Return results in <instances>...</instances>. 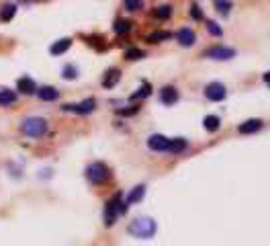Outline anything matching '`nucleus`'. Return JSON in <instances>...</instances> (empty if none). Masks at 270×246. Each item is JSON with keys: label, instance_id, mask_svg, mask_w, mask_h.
I'll use <instances>...</instances> for the list:
<instances>
[{"label": "nucleus", "instance_id": "14", "mask_svg": "<svg viewBox=\"0 0 270 246\" xmlns=\"http://www.w3.org/2000/svg\"><path fill=\"white\" fill-rule=\"evenodd\" d=\"M70 48H72V39L70 37H64V39H57L51 48H49V54L51 55H62V54H66Z\"/></svg>", "mask_w": 270, "mask_h": 246}, {"label": "nucleus", "instance_id": "8", "mask_svg": "<svg viewBox=\"0 0 270 246\" xmlns=\"http://www.w3.org/2000/svg\"><path fill=\"white\" fill-rule=\"evenodd\" d=\"M168 146H170V139L162 134H154L147 137V148L154 152H168Z\"/></svg>", "mask_w": 270, "mask_h": 246}, {"label": "nucleus", "instance_id": "3", "mask_svg": "<svg viewBox=\"0 0 270 246\" xmlns=\"http://www.w3.org/2000/svg\"><path fill=\"white\" fill-rule=\"evenodd\" d=\"M156 221L151 219V218H137V219H133L131 224H129V228H127V232L131 234V236H135V238H151L156 234Z\"/></svg>", "mask_w": 270, "mask_h": 246}, {"label": "nucleus", "instance_id": "19", "mask_svg": "<svg viewBox=\"0 0 270 246\" xmlns=\"http://www.w3.org/2000/svg\"><path fill=\"white\" fill-rule=\"evenodd\" d=\"M203 125H205L207 132H217L219 125H221V119H219L217 115H207L205 119H203Z\"/></svg>", "mask_w": 270, "mask_h": 246}, {"label": "nucleus", "instance_id": "4", "mask_svg": "<svg viewBox=\"0 0 270 246\" xmlns=\"http://www.w3.org/2000/svg\"><path fill=\"white\" fill-rule=\"evenodd\" d=\"M84 177L90 185H102V183H107L111 179V168L104 162H92L86 166Z\"/></svg>", "mask_w": 270, "mask_h": 246}, {"label": "nucleus", "instance_id": "17", "mask_svg": "<svg viewBox=\"0 0 270 246\" xmlns=\"http://www.w3.org/2000/svg\"><path fill=\"white\" fill-rule=\"evenodd\" d=\"M258 130H262V121L260 119H248V121H244L238 127L240 134H256Z\"/></svg>", "mask_w": 270, "mask_h": 246}, {"label": "nucleus", "instance_id": "16", "mask_svg": "<svg viewBox=\"0 0 270 246\" xmlns=\"http://www.w3.org/2000/svg\"><path fill=\"white\" fill-rule=\"evenodd\" d=\"M17 4L15 2H6V4H2L0 6V21L2 23H10L13 21V17L17 15Z\"/></svg>", "mask_w": 270, "mask_h": 246}, {"label": "nucleus", "instance_id": "6", "mask_svg": "<svg viewBox=\"0 0 270 246\" xmlns=\"http://www.w3.org/2000/svg\"><path fill=\"white\" fill-rule=\"evenodd\" d=\"M37 82H35L31 76H21L19 80H17V92H21V95H27V97H31V95H35L37 92Z\"/></svg>", "mask_w": 270, "mask_h": 246}, {"label": "nucleus", "instance_id": "2", "mask_svg": "<svg viewBox=\"0 0 270 246\" xmlns=\"http://www.w3.org/2000/svg\"><path fill=\"white\" fill-rule=\"evenodd\" d=\"M125 212H127V203L123 201V195L121 193L113 195L107 201V205H104V226L111 228L117 221V218L123 216Z\"/></svg>", "mask_w": 270, "mask_h": 246}, {"label": "nucleus", "instance_id": "30", "mask_svg": "<svg viewBox=\"0 0 270 246\" xmlns=\"http://www.w3.org/2000/svg\"><path fill=\"white\" fill-rule=\"evenodd\" d=\"M139 111V105H133V107H129V109H117V113H119V115H135Z\"/></svg>", "mask_w": 270, "mask_h": 246}, {"label": "nucleus", "instance_id": "23", "mask_svg": "<svg viewBox=\"0 0 270 246\" xmlns=\"http://www.w3.org/2000/svg\"><path fill=\"white\" fill-rule=\"evenodd\" d=\"M151 95V86L147 84V82H144L142 84V88H139L137 92H133L131 95V101H137V99H146V97H149Z\"/></svg>", "mask_w": 270, "mask_h": 246}, {"label": "nucleus", "instance_id": "1", "mask_svg": "<svg viewBox=\"0 0 270 246\" xmlns=\"http://www.w3.org/2000/svg\"><path fill=\"white\" fill-rule=\"evenodd\" d=\"M19 130H21L23 136L33 137V139H39V137H43L45 134H48L49 123H48V119H45V117L33 115V117H25V119L21 121Z\"/></svg>", "mask_w": 270, "mask_h": 246}, {"label": "nucleus", "instance_id": "7", "mask_svg": "<svg viewBox=\"0 0 270 246\" xmlns=\"http://www.w3.org/2000/svg\"><path fill=\"white\" fill-rule=\"evenodd\" d=\"M225 95H227V90L221 82H211V84H207V88H205V97L209 101H223Z\"/></svg>", "mask_w": 270, "mask_h": 246}, {"label": "nucleus", "instance_id": "11", "mask_svg": "<svg viewBox=\"0 0 270 246\" xmlns=\"http://www.w3.org/2000/svg\"><path fill=\"white\" fill-rule=\"evenodd\" d=\"M19 101V92L10 88H0V107H10Z\"/></svg>", "mask_w": 270, "mask_h": 246}, {"label": "nucleus", "instance_id": "9", "mask_svg": "<svg viewBox=\"0 0 270 246\" xmlns=\"http://www.w3.org/2000/svg\"><path fill=\"white\" fill-rule=\"evenodd\" d=\"M35 95H37V99H41L45 103H53V101L60 99V90H57L55 86H39Z\"/></svg>", "mask_w": 270, "mask_h": 246}, {"label": "nucleus", "instance_id": "21", "mask_svg": "<svg viewBox=\"0 0 270 246\" xmlns=\"http://www.w3.org/2000/svg\"><path fill=\"white\" fill-rule=\"evenodd\" d=\"M113 29H115V33H119V35H127L129 31H131V23L125 21V19H117Z\"/></svg>", "mask_w": 270, "mask_h": 246}, {"label": "nucleus", "instance_id": "29", "mask_svg": "<svg viewBox=\"0 0 270 246\" xmlns=\"http://www.w3.org/2000/svg\"><path fill=\"white\" fill-rule=\"evenodd\" d=\"M207 29H209V33H211V35H217V37L223 33V31H221V27H217V23H213V21H209V23H207Z\"/></svg>", "mask_w": 270, "mask_h": 246}, {"label": "nucleus", "instance_id": "27", "mask_svg": "<svg viewBox=\"0 0 270 246\" xmlns=\"http://www.w3.org/2000/svg\"><path fill=\"white\" fill-rule=\"evenodd\" d=\"M62 76L66 78V80H76V76H78V70H76V66H64V70H62Z\"/></svg>", "mask_w": 270, "mask_h": 246}, {"label": "nucleus", "instance_id": "10", "mask_svg": "<svg viewBox=\"0 0 270 246\" xmlns=\"http://www.w3.org/2000/svg\"><path fill=\"white\" fill-rule=\"evenodd\" d=\"M233 55H236V52L231 48H221V45L207 50V57H213V60H231Z\"/></svg>", "mask_w": 270, "mask_h": 246}, {"label": "nucleus", "instance_id": "20", "mask_svg": "<svg viewBox=\"0 0 270 246\" xmlns=\"http://www.w3.org/2000/svg\"><path fill=\"white\" fill-rule=\"evenodd\" d=\"M186 148V139L182 137H176V139H170V146H168V152L170 154H180V152Z\"/></svg>", "mask_w": 270, "mask_h": 246}, {"label": "nucleus", "instance_id": "5", "mask_svg": "<svg viewBox=\"0 0 270 246\" xmlns=\"http://www.w3.org/2000/svg\"><path fill=\"white\" fill-rule=\"evenodd\" d=\"M64 113H76V115H90V113H95L97 109V101L95 99H84V101H80V103H66L60 107Z\"/></svg>", "mask_w": 270, "mask_h": 246}, {"label": "nucleus", "instance_id": "13", "mask_svg": "<svg viewBox=\"0 0 270 246\" xmlns=\"http://www.w3.org/2000/svg\"><path fill=\"white\" fill-rule=\"evenodd\" d=\"M160 101L164 105H174L176 101H178V90H176L174 86H164L160 90Z\"/></svg>", "mask_w": 270, "mask_h": 246}, {"label": "nucleus", "instance_id": "12", "mask_svg": "<svg viewBox=\"0 0 270 246\" xmlns=\"http://www.w3.org/2000/svg\"><path fill=\"white\" fill-rule=\"evenodd\" d=\"M176 39H178V43L184 45V48H191V45L196 41V35L193 29H180L176 33Z\"/></svg>", "mask_w": 270, "mask_h": 246}, {"label": "nucleus", "instance_id": "28", "mask_svg": "<svg viewBox=\"0 0 270 246\" xmlns=\"http://www.w3.org/2000/svg\"><path fill=\"white\" fill-rule=\"evenodd\" d=\"M215 6H217V10H221L223 15H227L229 8H231V2L229 0H215Z\"/></svg>", "mask_w": 270, "mask_h": 246}, {"label": "nucleus", "instance_id": "18", "mask_svg": "<svg viewBox=\"0 0 270 246\" xmlns=\"http://www.w3.org/2000/svg\"><path fill=\"white\" fill-rule=\"evenodd\" d=\"M144 195H146V187H144V185H137V187H133V191L129 193V197H127V205L142 201Z\"/></svg>", "mask_w": 270, "mask_h": 246}, {"label": "nucleus", "instance_id": "26", "mask_svg": "<svg viewBox=\"0 0 270 246\" xmlns=\"http://www.w3.org/2000/svg\"><path fill=\"white\" fill-rule=\"evenodd\" d=\"M146 55V52L144 50H137V48H131V50H127L125 52V57H127V60H142V57Z\"/></svg>", "mask_w": 270, "mask_h": 246}, {"label": "nucleus", "instance_id": "24", "mask_svg": "<svg viewBox=\"0 0 270 246\" xmlns=\"http://www.w3.org/2000/svg\"><path fill=\"white\" fill-rule=\"evenodd\" d=\"M158 19H170V15H172V6L170 4H160L158 8H156V13H154Z\"/></svg>", "mask_w": 270, "mask_h": 246}, {"label": "nucleus", "instance_id": "25", "mask_svg": "<svg viewBox=\"0 0 270 246\" xmlns=\"http://www.w3.org/2000/svg\"><path fill=\"white\" fill-rule=\"evenodd\" d=\"M123 6H125V10H131V13H135V10L144 8V0H123Z\"/></svg>", "mask_w": 270, "mask_h": 246}, {"label": "nucleus", "instance_id": "22", "mask_svg": "<svg viewBox=\"0 0 270 246\" xmlns=\"http://www.w3.org/2000/svg\"><path fill=\"white\" fill-rule=\"evenodd\" d=\"M170 37H172V33H170V31H156V33L147 35V41H151V43H160V41H166V39H170Z\"/></svg>", "mask_w": 270, "mask_h": 246}, {"label": "nucleus", "instance_id": "15", "mask_svg": "<svg viewBox=\"0 0 270 246\" xmlns=\"http://www.w3.org/2000/svg\"><path fill=\"white\" fill-rule=\"evenodd\" d=\"M119 80H121V70L119 68H111L109 72L104 74V78H102V86L104 88H113Z\"/></svg>", "mask_w": 270, "mask_h": 246}, {"label": "nucleus", "instance_id": "32", "mask_svg": "<svg viewBox=\"0 0 270 246\" xmlns=\"http://www.w3.org/2000/svg\"><path fill=\"white\" fill-rule=\"evenodd\" d=\"M264 82H266V84L270 86V72H266V74H264Z\"/></svg>", "mask_w": 270, "mask_h": 246}, {"label": "nucleus", "instance_id": "31", "mask_svg": "<svg viewBox=\"0 0 270 246\" xmlns=\"http://www.w3.org/2000/svg\"><path fill=\"white\" fill-rule=\"evenodd\" d=\"M193 17H195V19H203V15L198 13V6H196V4H193Z\"/></svg>", "mask_w": 270, "mask_h": 246}]
</instances>
